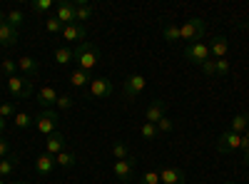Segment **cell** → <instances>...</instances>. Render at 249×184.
<instances>
[{
    "instance_id": "6da1fadb",
    "label": "cell",
    "mask_w": 249,
    "mask_h": 184,
    "mask_svg": "<svg viewBox=\"0 0 249 184\" xmlns=\"http://www.w3.org/2000/svg\"><path fill=\"white\" fill-rule=\"evenodd\" d=\"M72 55H75L77 70H85V72H90V70L100 63V48H97L95 43H90V40H85V43H77L75 50H72Z\"/></svg>"
},
{
    "instance_id": "7a4b0ae2",
    "label": "cell",
    "mask_w": 249,
    "mask_h": 184,
    "mask_svg": "<svg viewBox=\"0 0 249 184\" xmlns=\"http://www.w3.org/2000/svg\"><path fill=\"white\" fill-rule=\"evenodd\" d=\"M207 33V23L202 17H190L184 25H179V40H192V43H199Z\"/></svg>"
},
{
    "instance_id": "3957f363",
    "label": "cell",
    "mask_w": 249,
    "mask_h": 184,
    "mask_svg": "<svg viewBox=\"0 0 249 184\" xmlns=\"http://www.w3.org/2000/svg\"><path fill=\"white\" fill-rule=\"evenodd\" d=\"M57 122H60V115L55 110H40L35 115V127H37L40 134H45V137L57 132Z\"/></svg>"
},
{
    "instance_id": "277c9868",
    "label": "cell",
    "mask_w": 249,
    "mask_h": 184,
    "mask_svg": "<svg viewBox=\"0 0 249 184\" xmlns=\"http://www.w3.org/2000/svg\"><path fill=\"white\" fill-rule=\"evenodd\" d=\"M8 92L15 100H30V95H33V80L20 77V75L8 77Z\"/></svg>"
},
{
    "instance_id": "5b68a950",
    "label": "cell",
    "mask_w": 249,
    "mask_h": 184,
    "mask_svg": "<svg viewBox=\"0 0 249 184\" xmlns=\"http://www.w3.org/2000/svg\"><path fill=\"white\" fill-rule=\"evenodd\" d=\"M184 55H187V60H190V63H195V65H199V67L212 57V55H210V45H204V43H190V45L184 48Z\"/></svg>"
},
{
    "instance_id": "8992f818",
    "label": "cell",
    "mask_w": 249,
    "mask_h": 184,
    "mask_svg": "<svg viewBox=\"0 0 249 184\" xmlns=\"http://www.w3.org/2000/svg\"><path fill=\"white\" fill-rule=\"evenodd\" d=\"M239 147H242V134H237L232 130H224L219 134V142H217V150L219 152H234Z\"/></svg>"
},
{
    "instance_id": "52a82bcc",
    "label": "cell",
    "mask_w": 249,
    "mask_h": 184,
    "mask_svg": "<svg viewBox=\"0 0 249 184\" xmlns=\"http://www.w3.org/2000/svg\"><path fill=\"white\" fill-rule=\"evenodd\" d=\"M142 92H144V77L142 75H130L127 80H124V97H127L130 102L137 100Z\"/></svg>"
},
{
    "instance_id": "ba28073f",
    "label": "cell",
    "mask_w": 249,
    "mask_h": 184,
    "mask_svg": "<svg viewBox=\"0 0 249 184\" xmlns=\"http://www.w3.org/2000/svg\"><path fill=\"white\" fill-rule=\"evenodd\" d=\"M90 95L92 97H110L112 95V83L107 77H92L90 80Z\"/></svg>"
},
{
    "instance_id": "9c48e42d",
    "label": "cell",
    "mask_w": 249,
    "mask_h": 184,
    "mask_svg": "<svg viewBox=\"0 0 249 184\" xmlns=\"http://www.w3.org/2000/svg\"><path fill=\"white\" fill-rule=\"evenodd\" d=\"M55 17L60 20L62 25H72V23H75V3H70V0H65V3H57Z\"/></svg>"
},
{
    "instance_id": "30bf717a",
    "label": "cell",
    "mask_w": 249,
    "mask_h": 184,
    "mask_svg": "<svg viewBox=\"0 0 249 184\" xmlns=\"http://www.w3.org/2000/svg\"><path fill=\"white\" fill-rule=\"evenodd\" d=\"M57 165H55V157L53 154H48V152H43L37 159H35V172L40 174V177H48V174H53V169H55Z\"/></svg>"
},
{
    "instance_id": "8fae6325",
    "label": "cell",
    "mask_w": 249,
    "mask_h": 184,
    "mask_svg": "<svg viewBox=\"0 0 249 184\" xmlns=\"http://www.w3.org/2000/svg\"><path fill=\"white\" fill-rule=\"evenodd\" d=\"M132 169H135V159L130 157V159H120V162H115L112 165V174L117 177V179H132Z\"/></svg>"
},
{
    "instance_id": "7c38bea8",
    "label": "cell",
    "mask_w": 249,
    "mask_h": 184,
    "mask_svg": "<svg viewBox=\"0 0 249 184\" xmlns=\"http://www.w3.org/2000/svg\"><path fill=\"white\" fill-rule=\"evenodd\" d=\"M160 182L162 184H184V169L164 167V169H160Z\"/></svg>"
},
{
    "instance_id": "4fadbf2b",
    "label": "cell",
    "mask_w": 249,
    "mask_h": 184,
    "mask_svg": "<svg viewBox=\"0 0 249 184\" xmlns=\"http://www.w3.org/2000/svg\"><path fill=\"white\" fill-rule=\"evenodd\" d=\"M57 90L55 87H50V85H45L43 90L37 92V102H40V110H53V105L57 102Z\"/></svg>"
},
{
    "instance_id": "5bb4252c",
    "label": "cell",
    "mask_w": 249,
    "mask_h": 184,
    "mask_svg": "<svg viewBox=\"0 0 249 184\" xmlns=\"http://www.w3.org/2000/svg\"><path fill=\"white\" fill-rule=\"evenodd\" d=\"M62 150H65V134L62 132H53L50 137H45V152L48 154H60Z\"/></svg>"
},
{
    "instance_id": "9a60e30c",
    "label": "cell",
    "mask_w": 249,
    "mask_h": 184,
    "mask_svg": "<svg viewBox=\"0 0 249 184\" xmlns=\"http://www.w3.org/2000/svg\"><path fill=\"white\" fill-rule=\"evenodd\" d=\"M164 110H167V105H164V100H155L152 105L147 107V115H144V122H152V125H157V122L164 117Z\"/></svg>"
},
{
    "instance_id": "2e32d148",
    "label": "cell",
    "mask_w": 249,
    "mask_h": 184,
    "mask_svg": "<svg viewBox=\"0 0 249 184\" xmlns=\"http://www.w3.org/2000/svg\"><path fill=\"white\" fill-rule=\"evenodd\" d=\"M227 50H230V43H227V37L214 35V37H212V45H210V55H212L214 60H222V57H227Z\"/></svg>"
},
{
    "instance_id": "e0dca14e",
    "label": "cell",
    "mask_w": 249,
    "mask_h": 184,
    "mask_svg": "<svg viewBox=\"0 0 249 184\" xmlns=\"http://www.w3.org/2000/svg\"><path fill=\"white\" fill-rule=\"evenodd\" d=\"M18 37H20V33H18L15 28H10L8 23L0 25V48H10V45H15V43H18Z\"/></svg>"
},
{
    "instance_id": "ac0fdd59",
    "label": "cell",
    "mask_w": 249,
    "mask_h": 184,
    "mask_svg": "<svg viewBox=\"0 0 249 184\" xmlns=\"http://www.w3.org/2000/svg\"><path fill=\"white\" fill-rule=\"evenodd\" d=\"M62 37H65V40H75V43H85V25H80V23L65 25V28H62Z\"/></svg>"
},
{
    "instance_id": "d6986e66",
    "label": "cell",
    "mask_w": 249,
    "mask_h": 184,
    "mask_svg": "<svg viewBox=\"0 0 249 184\" xmlns=\"http://www.w3.org/2000/svg\"><path fill=\"white\" fill-rule=\"evenodd\" d=\"M18 70L23 72L25 77H35L40 72V63H37L35 57H20L18 60Z\"/></svg>"
},
{
    "instance_id": "ffe728a7",
    "label": "cell",
    "mask_w": 249,
    "mask_h": 184,
    "mask_svg": "<svg viewBox=\"0 0 249 184\" xmlns=\"http://www.w3.org/2000/svg\"><path fill=\"white\" fill-rule=\"evenodd\" d=\"M92 17V5L85 3V0H75V23H85V20Z\"/></svg>"
},
{
    "instance_id": "44dd1931",
    "label": "cell",
    "mask_w": 249,
    "mask_h": 184,
    "mask_svg": "<svg viewBox=\"0 0 249 184\" xmlns=\"http://www.w3.org/2000/svg\"><path fill=\"white\" fill-rule=\"evenodd\" d=\"M90 72H85V70H72L70 72V85L72 87H77V90H85V85H90Z\"/></svg>"
},
{
    "instance_id": "7402d4cb",
    "label": "cell",
    "mask_w": 249,
    "mask_h": 184,
    "mask_svg": "<svg viewBox=\"0 0 249 184\" xmlns=\"http://www.w3.org/2000/svg\"><path fill=\"white\" fill-rule=\"evenodd\" d=\"M230 130H232V132H237V134H244V132L249 130V115H247V112H244V115H234V117H232Z\"/></svg>"
},
{
    "instance_id": "603a6c76",
    "label": "cell",
    "mask_w": 249,
    "mask_h": 184,
    "mask_svg": "<svg viewBox=\"0 0 249 184\" xmlns=\"http://www.w3.org/2000/svg\"><path fill=\"white\" fill-rule=\"evenodd\" d=\"M53 60H55L57 65L65 67V65H70L72 60H75V55H72V50H70V48H57V50L53 52Z\"/></svg>"
},
{
    "instance_id": "cb8c5ba5",
    "label": "cell",
    "mask_w": 249,
    "mask_h": 184,
    "mask_svg": "<svg viewBox=\"0 0 249 184\" xmlns=\"http://www.w3.org/2000/svg\"><path fill=\"white\" fill-rule=\"evenodd\" d=\"M18 167V154H8L5 159H0V177H10Z\"/></svg>"
},
{
    "instance_id": "d4e9b609",
    "label": "cell",
    "mask_w": 249,
    "mask_h": 184,
    "mask_svg": "<svg viewBox=\"0 0 249 184\" xmlns=\"http://www.w3.org/2000/svg\"><path fill=\"white\" fill-rule=\"evenodd\" d=\"M75 162H77V157H75L72 152H65V150H62L60 154H55V165H57V167H62V169L75 167Z\"/></svg>"
},
{
    "instance_id": "484cf974",
    "label": "cell",
    "mask_w": 249,
    "mask_h": 184,
    "mask_svg": "<svg viewBox=\"0 0 249 184\" xmlns=\"http://www.w3.org/2000/svg\"><path fill=\"white\" fill-rule=\"evenodd\" d=\"M162 35H164V40H167V43H179V25H175V23H167L162 28Z\"/></svg>"
},
{
    "instance_id": "4316f807",
    "label": "cell",
    "mask_w": 249,
    "mask_h": 184,
    "mask_svg": "<svg viewBox=\"0 0 249 184\" xmlns=\"http://www.w3.org/2000/svg\"><path fill=\"white\" fill-rule=\"evenodd\" d=\"M62 28H65V25H62L55 15H45V30L50 35H62Z\"/></svg>"
},
{
    "instance_id": "83f0119b",
    "label": "cell",
    "mask_w": 249,
    "mask_h": 184,
    "mask_svg": "<svg viewBox=\"0 0 249 184\" xmlns=\"http://www.w3.org/2000/svg\"><path fill=\"white\" fill-rule=\"evenodd\" d=\"M13 119H15V127L18 130H28L30 125H35V117H30L28 112H15Z\"/></svg>"
},
{
    "instance_id": "f1b7e54d",
    "label": "cell",
    "mask_w": 249,
    "mask_h": 184,
    "mask_svg": "<svg viewBox=\"0 0 249 184\" xmlns=\"http://www.w3.org/2000/svg\"><path fill=\"white\" fill-rule=\"evenodd\" d=\"M5 23H8L10 28H15V30H18L20 25L25 23V15H23V10H10V13H8V17H5Z\"/></svg>"
},
{
    "instance_id": "f546056e",
    "label": "cell",
    "mask_w": 249,
    "mask_h": 184,
    "mask_svg": "<svg viewBox=\"0 0 249 184\" xmlns=\"http://www.w3.org/2000/svg\"><path fill=\"white\" fill-rule=\"evenodd\" d=\"M55 105H57V110H62V112H65V110H72V107H75V97L68 95V92H62V95H57V102H55Z\"/></svg>"
},
{
    "instance_id": "4dcf8cb0",
    "label": "cell",
    "mask_w": 249,
    "mask_h": 184,
    "mask_svg": "<svg viewBox=\"0 0 249 184\" xmlns=\"http://www.w3.org/2000/svg\"><path fill=\"white\" fill-rule=\"evenodd\" d=\"M112 157L120 162V159H130V147L124 142H115L112 145Z\"/></svg>"
},
{
    "instance_id": "1f68e13d",
    "label": "cell",
    "mask_w": 249,
    "mask_h": 184,
    "mask_svg": "<svg viewBox=\"0 0 249 184\" xmlns=\"http://www.w3.org/2000/svg\"><path fill=\"white\" fill-rule=\"evenodd\" d=\"M140 134H142L144 139H155V137L160 134V130H157V125H152V122H144L142 130H140Z\"/></svg>"
},
{
    "instance_id": "d6a6232c",
    "label": "cell",
    "mask_w": 249,
    "mask_h": 184,
    "mask_svg": "<svg viewBox=\"0 0 249 184\" xmlns=\"http://www.w3.org/2000/svg\"><path fill=\"white\" fill-rule=\"evenodd\" d=\"M33 13H37V15H43V13H48L50 8H53V0H33Z\"/></svg>"
},
{
    "instance_id": "836d02e7",
    "label": "cell",
    "mask_w": 249,
    "mask_h": 184,
    "mask_svg": "<svg viewBox=\"0 0 249 184\" xmlns=\"http://www.w3.org/2000/svg\"><path fill=\"white\" fill-rule=\"evenodd\" d=\"M214 67H217V77H227V75H230V60H227V57L214 60Z\"/></svg>"
},
{
    "instance_id": "e575fe53",
    "label": "cell",
    "mask_w": 249,
    "mask_h": 184,
    "mask_svg": "<svg viewBox=\"0 0 249 184\" xmlns=\"http://www.w3.org/2000/svg\"><path fill=\"white\" fill-rule=\"evenodd\" d=\"M0 117H3V119L15 117V105H13V102H0Z\"/></svg>"
},
{
    "instance_id": "d590c367",
    "label": "cell",
    "mask_w": 249,
    "mask_h": 184,
    "mask_svg": "<svg viewBox=\"0 0 249 184\" xmlns=\"http://www.w3.org/2000/svg\"><path fill=\"white\" fill-rule=\"evenodd\" d=\"M15 70H18V63H13V60H3V63H0V72L8 75V77H13Z\"/></svg>"
},
{
    "instance_id": "8d00e7d4",
    "label": "cell",
    "mask_w": 249,
    "mask_h": 184,
    "mask_svg": "<svg viewBox=\"0 0 249 184\" xmlns=\"http://www.w3.org/2000/svg\"><path fill=\"white\" fill-rule=\"evenodd\" d=\"M157 130H160V132H172V130H175V122H172L170 117H162V119L157 122Z\"/></svg>"
},
{
    "instance_id": "74e56055",
    "label": "cell",
    "mask_w": 249,
    "mask_h": 184,
    "mask_svg": "<svg viewBox=\"0 0 249 184\" xmlns=\"http://www.w3.org/2000/svg\"><path fill=\"white\" fill-rule=\"evenodd\" d=\"M142 184H160V172H155V169L144 172V177H142Z\"/></svg>"
},
{
    "instance_id": "f35d334b",
    "label": "cell",
    "mask_w": 249,
    "mask_h": 184,
    "mask_svg": "<svg viewBox=\"0 0 249 184\" xmlns=\"http://www.w3.org/2000/svg\"><path fill=\"white\" fill-rule=\"evenodd\" d=\"M202 70H204V75H207V77H217V67H214V60H207V63L202 65Z\"/></svg>"
},
{
    "instance_id": "ab89813d",
    "label": "cell",
    "mask_w": 249,
    "mask_h": 184,
    "mask_svg": "<svg viewBox=\"0 0 249 184\" xmlns=\"http://www.w3.org/2000/svg\"><path fill=\"white\" fill-rule=\"evenodd\" d=\"M8 154H10V142L0 137V159H5Z\"/></svg>"
},
{
    "instance_id": "60d3db41",
    "label": "cell",
    "mask_w": 249,
    "mask_h": 184,
    "mask_svg": "<svg viewBox=\"0 0 249 184\" xmlns=\"http://www.w3.org/2000/svg\"><path fill=\"white\" fill-rule=\"evenodd\" d=\"M242 152H249V130L242 134V147H239Z\"/></svg>"
},
{
    "instance_id": "b9f144b4",
    "label": "cell",
    "mask_w": 249,
    "mask_h": 184,
    "mask_svg": "<svg viewBox=\"0 0 249 184\" xmlns=\"http://www.w3.org/2000/svg\"><path fill=\"white\" fill-rule=\"evenodd\" d=\"M242 28H244V30H249V15H247V17L242 20Z\"/></svg>"
},
{
    "instance_id": "7bdbcfd3",
    "label": "cell",
    "mask_w": 249,
    "mask_h": 184,
    "mask_svg": "<svg viewBox=\"0 0 249 184\" xmlns=\"http://www.w3.org/2000/svg\"><path fill=\"white\" fill-rule=\"evenodd\" d=\"M3 130H5V119L0 117V134H3Z\"/></svg>"
},
{
    "instance_id": "ee69618b",
    "label": "cell",
    "mask_w": 249,
    "mask_h": 184,
    "mask_svg": "<svg viewBox=\"0 0 249 184\" xmlns=\"http://www.w3.org/2000/svg\"><path fill=\"white\" fill-rule=\"evenodd\" d=\"M5 17H8V15H5L3 10H0V25H3V23H5Z\"/></svg>"
},
{
    "instance_id": "f6af8a7d",
    "label": "cell",
    "mask_w": 249,
    "mask_h": 184,
    "mask_svg": "<svg viewBox=\"0 0 249 184\" xmlns=\"http://www.w3.org/2000/svg\"><path fill=\"white\" fill-rule=\"evenodd\" d=\"M244 162H247V165H249V152H244Z\"/></svg>"
},
{
    "instance_id": "bcb514c9",
    "label": "cell",
    "mask_w": 249,
    "mask_h": 184,
    "mask_svg": "<svg viewBox=\"0 0 249 184\" xmlns=\"http://www.w3.org/2000/svg\"><path fill=\"white\" fill-rule=\"evenodd\" d=\"M8 184H25V182H8Z\"/></svg>"
},
{
    "instance_id": "7dc6e473",
    "label": "cell",
    "mask_w": 249,
    "mask_h": 184,
    "mask_svg": "<svg viewBox=\"0 0 249 184\" xmlns=\"http://www.w3.org/2000/svg\"><path fill=\"white\" fill-rule=\"evenodd\" d=\"M0 184H5V179H3V177H0Z\"/></svg>"
},
{
    "instance_id": "c3c4849f",
    "label": "cell",
    "mask_w": 249,
    "mask_h": 184,
    "mask_svg": "<svg viewBox=\"0 0 249 184\" xmlns=\"http://www.w3.org/2000/svg\"><path fill=\"white\" fill-rule=\"evenodd\" d=\"M224 184H237V182H224Z\"/></svg>"
},
{
    "instance_id": "681fc988",
    "label": "cell",
    "mask_w": 249,
    "mask_h": 184,
    "mask_svg": "<svg viewBox=\"0 0 249 184\" xmlns=\"http://www.w3.org/2000/svg\"><path fill=\"white\" fill-rule=\"evenodd\" d=\"M0 75H3V72H0Z\"/></svg>"
}]
</instances>
